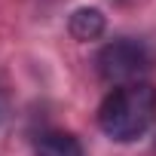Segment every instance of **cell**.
Wrapping results in <instances>:
<instances>
[{
  "label": "cell",
  "instance_id": "6da1fadb",
  "mask_svg": "<svg viewBox=\"0 0 156 156\" xmlns=\"http://www.w3.org/2000/svg\"><path fill=\"white\" fill-rule=\"evenodd\" d=\"M153 122H156V86L147 80L116 86L98 107V126L116 144L144 138Z\"/></svg>",
  "mask_w": 156,
  "mask_h": 156
},
{
  "label": "cell",
  "instance_id": "7a4b0ae2",
  "mask_svg": "<svg viewBox=\"0 0 156 156\" xmlns=\"http://www.w3.org/2000/svg\"><path fill=\"white\" fill-rule=\"evenodd\" d=\"M98 73L101 80L110 86H129V83H141L144 73L153 70V49L144 40L135 37H119L101 46L98 58Z\"/></svg>",
  "mask_w": 156,
  "mask_h": 156
},
{
  "label": "cell",
  "instance_id": "3957f363",
  "mask_svg": "<svg viewBox=\"0 0 156 156\" xmlns=\"http://www.w3.org/2000/svg\"><path fill=\"white\" fill-rule=\"evenodd\" d=\"M107 22H104V12L95 9V6H80V9H73L70 19H67V31L73 40H80V43H92L104 34Z\"/></svg>",
  "mask_w": 156,
  "mask_h": 156
},
{
  "label": "cell",
  "instance_id": "277c9868",
  "mask_svg": "<svg viewBox=\"0 0 156 156\" xmlns=\"http://www.w3.org/2000/svg\"><path fill=\"white\" fill-rule=\"evenodd\" d=\"M34 156H86L80 138L70 132H43L34 141Z\"/></svg>",
  "mask_w": 156,
  "mask_h": 156
}]
</instances>
